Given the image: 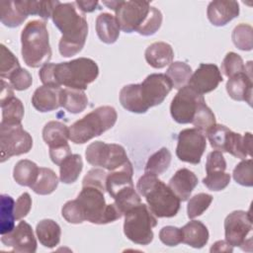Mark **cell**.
I'll list each match as a JSON object with an SVG mask.
<instances>
[{
    "mask_svg": "<svg viewBox=\"0 0 253 253\" xmlns=\"http://www.w3.org/2000/svg\"><path fill=\"white\" fill-rule=\"evenodd\" d=\"M39 75L43 85L84 91L97 79L99 67L93 59L79 57L66 62L46 63L42 66Z\"/></svg>",
    "mask_w": 253,
    "mask_h": 253,
    "instance_id": "6da1fadb",
    "label": "cell"
},
{
    "mask_svg": "<svg viewBox=\"0 0 253 253\" xmlns=\"http://www.w3.org/2000/svg\"><path fill=\"white\" fill-rule=\"evenodd\" d=\"M109 9L115 11L121 30L130 34L152 36L161 27L162 13L145 1H103Z\"/></svg>",
    "mask_w": 253,
    "mask_h": 253,
    "instance_id": "7a4b0ae2",
    "label": "cell"
},
{
    "mask_svg": "<svg viewBox=\"0 0 253 253\" xmlns=\"http://www.w3.org/2000/svg\"><path fill=\"white\" fill-rule=\"evenodd\" d=\"M173 85L166 74H149L141 83L128 84L120 91V103L128 112L144 114L149 108L160 105Z\"/></svg>",
    "mask_w": 253,
    "mask_h": 253,
    "instance_id": "3957f363",
    "label": "cell"
},
{
    "mask_svg": "<svg viewBox=\"0 0 253 253\" xmlns=\"http://www.w3.org/2000/svg\"><path fill=\"white\" fill-rule=\"evenodd\" d=\"M51 19L62 34L58 43L60 54L71 57L80 52L88 35V23L85 16L79 12L76 3L59 2L52 12Z\"/></svg>",
    "mask_w": 253,
    "mask_h": 253,
    "instance_id": "277c9868",
    "label": "cell"
},
{
    "mask_svg": "<svg viewBox=\"0 0 253 253\" xmlns=\"http://www.w3.org/2000/svg\"><path fill=\"white\" fill-rule=\"evenodd\" d=\"M136 190L145 198L147 207L156 217H173L178 213L181 201L156 175H142L136 183Z\"/></svg>",
    "mask_w": 253,
    "mask_h": 253,
    "instance_id": "5b68a950",
    "label": "cell"
},
{
    "mask_svg": "<svg viewBox=\"0 0 253 253\" xmlns=\"http://www.w3.org/2000/svg\"><path fill=\"white\" fill-rule=\"evenodd\" d=\"M21 43V53L28 66L38 68L50 60L51 48L45 21H30L22 31Z\"/></svg>",
    "mask_w": 253,
    "mask_h": 253,
    "instance_id": "8992f818",
    "label": "cell"
},
{
    "mask_svg": "<svg viewBox=\"0 0 253 253\" xmlns=\"http://www.w3.org/2000/svg\"><path fill=\"white\" fill-rule=\"evenodd\" d=\"M117 119L115 108L101 106L76 121L69 127V139L75 144L85 143L113 127Z\"/></svg>",
    "mask_w": 253,
    "mask_h": 253,
    "instance_id": "52a82bcc",
    "label": "cell"
},
{
    "mask_svg": "<svg viewBox=\"0 0 253 253\" xmlns=\"http://www.w3.org/2000/svg\"><path fill=\"white\" fill-rule=\"evenodd\" d=\"M76 201L82 209L85 220L91 223L107 224L123 216L115 203L106 204L104 192L97 188L83 187Z\"/></svg>",
    "mask_w": 253,
    "mask_h": 253,
    "instance_id": "ba28073f",
    "label": "cell"
},
{
    "mask_svg": "<svg viewBox=\"0 0 253 253\" xmlns=\"http://www.w3.org/2000/svg\"><path fill=\"white\" fill-rule=\"evenodd\" d=\"M157 225V218L149 208L140 203L125 213L124 232L133 243L148 245L153 240L152 228Z\"/></svg>",
    "mask_w": 253,
    "mask_h": 253,
    "instance_id": "9c48e42d",
    "label": "cell"
},
{
    "mask_svg": "<svg viewBox=\"0 0 253 253\" xmlns=\"http://www.w3.org/2000/svg\"><path fill=\"white\" fill-rule=\"evenodd\" d=\"M89 164L113 171L128 161L125 148L116 143H106L101 140L90 143L85 151Z\"/></svg>",
    "mask_w": 253,
    "mask_h": 253,
    "instance_id": "30bf717a",
    "label": "cell"
},
{
    "mask_svg": "<svg viewBox=\"0 0 253 253\" xmlns=\"http://www.w3.org/2000/svg\"><path fill=\"white\" fill-rule=\"evenodd\" d=\"M33 146V138L22 125L0 124V162L12 156L28 153Z\"/></svg>",
    "mask_w": 253,
    "mask_h": 253,
    "instance_id": "8fae6325",
    "label": "cell"
},
{
    "mask_svg": "<svg viewBox=\"0 0 253 253\" xmlns=\"http://www.w3.org/2000/svg\"><path fill=\"white\" fill-rule=\"evenodd\" d=\"M206 147L207 140L203 131L196 127L185 128L178 134L176 155L181 161L199 164Z\"/></svg>",
    "mask_w": 253,
    "mask_h": 253,
    "instance_id": "7c38bea8",
    "label": "cell"
},
{
    "mask_svg": "<svg viewBox=\"0 0 253 253\" xmlns=\"http://www.w3.org/2000/svg\"><path fill=\"white\" fill-rule=\"evenodd\" d=\"M205 102L202 94L189 85L181 88L170 105V114L178 124H191L199 106Z\"/></svg>",
    "mask_w": 253,
    "mask_h": 253,
    "instance_id": "4fadbf2b",
    "label": "cell"
},
{
    "mask_svg": "<svg viewBox=\"0 0 253 253\" xmlns=\"http://www.w3.org/2000/svg\"><path fill=\"white\" fill-rule=\"evenodd\" d=\"M252 230V220L249 211H234L224 219L225 240L232 246L242 247L247 235Z\"/></svg>",
    "mask_w": 253,
    "mask_h": 253,
    "instance_id": "5bb4252c",
    "label": "cell"
},
{
    "mask_svg": "<svg viewBox=\"0 0 253 253\" xmlns=\"http://www.w3.org/2000/svg\"><path fill=\"white\" fill-rule=\"evenodd\" d=\"M1 241L5 246L12 247L16 252L34 253L37 250V240L32 226L25 220L20 221L14 229L1 235Z\"/></svg>",
    "mask_w": 253,
    "mask_h": 253,
    "instance_id": "9a60e30c",
    "label": "cell"
},
{
    "mask_svg": "<svg viewBox=\"0 0 253 253\" xmlns=\"http://www.w3.org/2000/svg\"><path fill=\"white\" fill-rule=\"evenodd\" d=\"M223 78L218 67L212 63H201L191 75L188 85L198 93L204 95L213 91Z\"/></svg>",
    "mask_w": 253,
    "mask_h": 253,
    "instance_id": "2e32d148",
    "label": "cell"
},
{
    "mask_svg": "<svg viewBox=\"0 0 253 253\" xmlns=\"http://www.w3.org/2000/svg\"><path fill=\"white\" fill-rule=\"evenodd\" d=\"M252 61H248L244 72L235 74L226 82V91L229 97L235 101H244L252 104Z\"/></svg>",
    "mask_w": 253,
    "mask_h": 253,
    "instance_id": "e0dca14e",
    "label": "cell"
},
{
    "mask_svg": "<svg viewBox=\"0 0 253 253\" xmlns=\"http://www.w3.org/2000/svg\"><path fill=\"white\" fill-rule=\"evenodd\" d=\"M239 15V4L236 1H211L207 9L209 21L216 27L225 26Z\"/></svg>",
    "mask_w": 253,
    "mask_h": 253,
    "instance_id": "ac0fdd59",
    "label": "cell"
},
{
    "mask_svg": "<svg viewBox=\"0 0 253 253\" xmlns=\"http://www.w3.org/2000/svg\"><path fill=\"white\" fill-rule=\"evenodd\" d=\"M61 90L62 88L58 86H40L36 89L32 97V104L34 108L42 113L58 109L60 107Z\"/></svg>",
    "mask_w": 253,
    "mask_h": 253,
    "instance_id": "d6986e66",
    "label": "cell"
},
{
    "mask_svg": "<svg viewBox=\"0 0 253 253\" xmlns=\"http://www.w3.org/2000/svg\"><path fill=\"white\" fill-rule=\"evenodd\" d=\"M198 177L187 168L179 169L169 180L168 187L179 198L180 201H187L193 190L198 185Z\"/></svg>",
    "mask_w": 253,
    "mask_h": 253,
    "instance_id": "ffe728a7",
    "label": "cell"
},
{
    "mask_svg": "<svg viewBox=\"0 0 253 253\" xmlns=\"http://www.w3.org/2000/svg\"><path fill=\"white\" fill-rule=\"evenodd\" d=\"M132 174L133 169L129 160L118 169L110 171L106 180V188L109 195L114 198L121 190L133 187Z\"/></svg>",
    "mask_w": 253,
    "mask_h": 253,
    "instance_id": "44dd1931",
    "label": "cell"
},
{
    "mask_svg": "<svg viewBox=\"0 0 253 253\" xmlns=\"http://www.w3.org/2000/svg\"><path fill=\"white\" fill-rule=\"evenodd\" d=\"M147 63L156 69L170 65L174 58L172 46L164 42H156L147 46L144 52Z\"/></svg>",
    "mask_w": 253,
    "mask_h": 253,
    "instance_id": "7402d4cb",
    "label": "cell"
},
{
    "mask_svg": "<svg viewBox=\"0 0 253 253\" xmlns=\"http://www.w3.org/2000/svg\"><path fill=\"white\" fill-rule=\"evenodd\" d=\"M120 26L115 16L101 13L96 19V32L100 41L111 44L117 42L120 36Z\"/></svg>",
    "mask_w": 253,
    "mask_h": 253,
    "instance_id": "603a6c76",
    "label": "cell"
},
{
    "mask_svg": "<svg viewBox=\"0 0 253 253\" xmlns=\"http://www.w3.org/2000/svg\"><path fill=\"white\" fill-rule=\"evenodd\" d=\"M183 243L194 248H202L209 241V230L200 220H191L182 227Z\"/></svg>",
    "mask_w": 253,
    "mask_h": 253,
    "instance_id": "cb8c5ba5",
    "label": "cell"
},
{
    "mask_svg": "<svg viewBox=\"0 0 253 253\" xmlns=\"http://www.w3.org/2000/svg\"><path fill=\"white\" fill-rule=\"evenodd\" d=\"M42 138L49 147L67 144L69 139V127L58 121H50L43 126Z\"/></svg>",
    "mask_w": 253,
    "mask_h": 253,
    "instance_id": "d4e9b609",
    "label": "cell"
},
{
    "mask_svg": "<svg viewBox=\"0 0 253 253\" xmlns=\"http://www.w3.org/2000/svg\"><path fill=\"white\" fill-rule=\"evenodd\" d=\"M37 237L42 245L47 248L55 247L61 236V229L58 223L52 219H42L41 220L36 227Z\"/></svg>",
    "mask_w": 253,
    "mask_h": 253,
    "instance_id": "484cf974",
    "label": "cell"
},
{
    "mask_svg": "<svg viewBox=\"0 0 253 253\" xmlns=\"http://www.w3.org/2000/svg\"><path fill=\"white\" fill-rule=\"evenodd\" d=\"M225 152L230 153L239 159H245L247 156H252V134L246 132L244 135L233 132L231 130Z\"/></svg>",
    "mask_w": 253,
    "mask_h": 253,
    "instance_id": "4316f807",
    "label": "cell"
},
{
    "mask_svg": "<svg viewBox=\"0 0 253 253\" xmlns=\"http://www.w3.org/2000/svg\"><path fill=\"white\" fill-rule=\"evenodd\" d=\"M88 106V98L84 91L63 88L60 93V107L71 114H79Z\"/></svg>",
    "mask_w": 253,
    "mask_h": 253,
    "instance_id": "83f0119b",
    "label": "cell"
},
{
    "mask_svg": "<svg viewBox=\"0 0 253 253\" xmlns=\"http://www.w3.org/2000/svg\"><path fill=\"white\" fill-rule=\"evenodd\" d=\"M28 16L20 7L18 1L0 2V19L1 23L8 28H16L21 26Z\"/></svg>",
    "mask_w": 253,
    "mask_h": 253,
    "instance_id": "f1b7e54d",
    "label": "cell"
},
{
    "mask_svg": "<svg viewBox=\"0 0 253 253\" xmlns=\"http://www.w3.org/2000/svg\"><path fill=\"white\" fill-rule=\"evenodd\" d=\"M39 172L40 168L35 162L22 159L16 163L13 170V177L19 185L31 188L36 182Z\"/></svg>",
    "mask_w": 253,
    "mask_h": 253,
    "instance_id": "f546056e",
    "label": "cell"
},
{
    "mask_svg": "<svg viewBox=\"0 0 253 253\" xmlns=\"http://www.w3.org/2000/svg\"><path fill=\"white\" fill-rule=\"evenodd\" d=\"M18 3L24 13L29 15H37L43 20L51 17L54 8L59 4V1L49 0H18Z\"/></svg>",
    "mask_w": 253,
    "mask_h": 253,
    "instance_id": "4dcf8cb0",
    "label": "cell"
},
{
    "mask_svg": "<svg viewBox=\"0 0 253 253\" xmlns=\"http://www.w3.org/2000/svg\"><path fill=\"white\" fill-rule=\"evenodd\" d=\"M83 168V161L79 154H70L59 165V179L64 184L74 183Z\"/></svg>",
    "mask_w": 253,
    "mask_h": 253,
    "instance_id": "1f68e13d",
    "label": "cell"
},
{
    "mask_svg": "<svg viewBox=\"0 0 253 253\" xmlns=\"http://www.w3.org/2000/svg\"><path fill=\"white\" fill-rule=\"evenodd\" d=\"M58 185V178L55 172L49 168L41 167L38 178L31 189L39 195L51 194Z\"/></svg>",
    "mask_w": 253,
    "mask_h": 253,
    "instance_id": "d6a6232c",
    "label": "cell"
},
{
    "mask_svg": "<svg viewBox=\"0 0 253 253\" xmlns=\"http://www.w3.org/2000/svg\"><path fill=\"white\" fill-rule=\"evenodd\" d=\"M191 75V66L182 61L172 62L166 71V76L170 79L173 88L177 90H180L184 86L188 85Z\"/></svg>",
    "mask_w": 253,
    "mask_h": 253,
    "instance_id": "836d02e7",
    "label": "cell"
},
{
    "mask_svg": "<svg viewBox=\"0 0 253 253\" xmlns=\"http://www.w3.org/2000/svg\"><path fill=\"white\" fill-rule=\"evenodd\" d=\"M15 202L12 197L2 194L0 206V232L1 235L12 231L15 227V214H14Z\"/></svg>",
    "mask_w": 253,
    "mask_h": 253,
    "instance_id": "e575fe53",
    "label": "cell"
},
{
    "mask_svg": "<svg viewBox=\"0 0 253 253\" xmlns=\"http://www.w3.org/2000/svg\"><path fill=\"white\" fill-rule=\"evenodd\" d=\"M171 152L168 148L162 147L153 153L147 160L144 171L145 173L154 174L156 176L164 173L171 163Z\"/></svg>",
    "mask_w": 253,
    "mask_h": 253,
    "instance_id": "d590c367",
    "label": "cell"
},
{
    "mask_svg": "<svg viewBox=\"0 0 253 253\" xmlns=\"http://www.w3.org/2000/svg\"><path fill=\"white\" fill-rule=\"evenodd\" d=\"M2 109V124L6 125H21L24 117V106L21 100L14 97L7 103L1 106Z\"/></svg>",
    "mask_w": 253,
    "mask_h": 253,
    "instance_id": "8d00e7d4",
    "label": "cell"
},
{
    "mask_svg": "<svg viewBox=\"0 0 253 253\" xmlns=\"http://www.w3.org/2000/svg\"><path fill=\"white\" fill-rule=\"evenodd\" d=\"M113 199L115 201L114 203L123 214L141 203V199L135 192L134 187H128L121 190Z\"/></svg>",
    "mask_w": 253,
    "mask_h": 253,
    "instance_id": "74e56055",
    "label": "cell"
},
{
    "mask_svg": "<svg viewBox=\"0 0 253 253\" xmlns=\"http://www.w3.org/2000/svg\"><path fill=\"white\" fill-rule=\"evenodd\" d=\"M234 45L241 50H251L253 47V29L250 25H237L231 35Z\"/></svg>",
    "mask_w": 253,
    "mask_h": 253,
    "instance_id": "f35d334b",
    "label": "cell"
},
{
    "mask_svg": "<svg viewBox=\"0 0 253 253\" xmlns=\"http://www.w3.org/2000/svg\"><path fill=\"white\" fill-rule=\"evenodd\" d=\"M231 130L223 125L215 124L208 132V139L211 146L220 152H225L227 141Z\"/></svg>",
    "mask_w": 253,
    "mask_h": 253,
    "instance_id": "ab89813d",
    "label": "cell"
},
{
    "mask_svg": "<svg viewBox=\"0 0 253 253\" xmlns=\"http://www.w3.org/2000/svg\"><path fill=\"white\" fill-rule=\"evenodd\" d=\"M191 124H193L196 128L200 129L205 134L215 125V116L207 106L206 102L199 106Z\"/></svg>",
    "mask_w": 253,
    "mask_h": 253,
    "instance_id": "60d3db41",
    "label": "cell"
},
{
    "mask_svg": "<svg viewBox=\"0 0 253 253\" xmlns=\"http://www.w3.org/2000/svg\"><path fill=\"white\" fill-rule=\"evenodd\" d=\"M212 202V196L206 193H199L193 196L187 205V213L189 218H195L203 214Z\"/></svg>",
    "mask_w": 253,
    "mask_h": 253,
    "instance_id": "b9f144b4",
    "label": "cell"
},
{
    "mask_svg": "<svg viewBox=\"0 0 253 253\" xmlns=\"http://www.w3.org/2000/svg\"><path fill=\"white\" fill-rule=\"evenodd\" d=\"M1 49V64H0V76L2 79L9 78L10 75L17 69H19L20 63L18 58L13 54V52L7 48L4 44L0 45Z\"/></svg>",
    "mask_w": 253,
    "mask_h": 253,
    "instance_id": "7bdbcfd3",
    "label": "cell"
},
{
    "mask_svg": "<svg viewBox=\"0 0 253 253\" xmlns=\"http://www.w3.org/2000/svg\"><path fill=\"white\" fill-rule=\"evenodd\" d=\"M246 64H244L241 56L233 51L226 53L221 63V71L226 77H231L235 74L244 72Z\"/></svg>",
    "mask_w": 253,
    "mask_h": 253,
    "instance_id": "ee69618b",
    "label": "cell"
},
{
    "mask_svg": "<svg viewBox=\"0 0 253 253\" xmlns=\"http://www.w3.org/2000/svg\"><path fill=\"white\" fill-rule=\"evenodd\" d=\"M233 179L236 183L245 186H253V174H252V159L242 160L238 163L232 173Z\"/></svg>",
    "mask_w": 253,
    "mask_h": 253,
    "instance_id": "f6af8a7d",
    "label": "cell"
},
{
    "mask_svg": "<svg viewBox=\"0 0 253 253\" xmlns=\"http://www.w3.org/2000/svg\"><path fill=\"white\" fill-rule=\"evenodd\" d=\"M230 182V175L225 171L211 172L203 179L204 185L211 191H221L225 189Z\"/></svg>",
    "mask_w": 253,
    "mask_h": 253,
    "instance_id": "bcb514c9",
    "label": "cell"
},
{
    "mask_svg": "<svg viewBox=\"0 0 253 253\" xmlns=\"http://www.w3.org/2000/svg\"><path fill=\"white\" fill-rule=\"evenodd\" d=\"M108 173L100 168H93L88 171L82 181L83 187H94L102 192H107L106 180Z\"/></svg>",
    "mask_w": 253,
    "mask_h": 253,
    "instance_id": "7dc6e473",
    "label": "cell"
},
{
    "mask_svg": "<svg viewBox=\"0 0 253 253\" xmlns=\"http://www.w3.org/2000/svg\"><path fill=\"white\" fill-rule=\"evenodd\" d=\"M61 214L69 223L78 224L85 221L82 209L76 200L66 202L62 207Z\"/></svg>",
    "mask_w": 253,
    "mask_h": 253,
    "instance_id": "c3c4849f",
    "label": "cell"
},
{
    "mask_svg": "<svg viewBox=\"0 0 253 253\" xmlns=\"http://www.w3.org/2000/svg\"><path fill=\"white\" fill-rule=\"evenodd\" d=\"M8 79L10 81L11 86L18 91L29 89L33 83V78L30 72L22 67L15 70Z\"/></svg>",
    "mask_w": 253,
    "mask_h": 253,
    "instance_id": "681fc988",
    "label": "cell"
},
{
    "mask_svg": "<svg viewBox=\"0 0 253 253\" xmlns=\"http://www.w3.org/2000/svg\"><path fill=\"white\" fill-rule=\"evenodd\" d=\"M159 239L167 246H176L183 241L182 228L166 225L159 231Z\"/></svg>",
    "mask_w": 253,
    "mask_h": 253,
    "instance_id": "f907efd6",
    "label": "cell"
},
{
    "mask_svg": "<svg viewBox=\"0 0 253 253\" xmlns=\"http://www.w3.org/2000/svg\"><path fill=\"white\" fill-rule=\"evenodd\" d=\"M225 169H226V162L222 152L218 150H213L208 154L207 162H206L207 174L211 172L225 171Z\"/></svg>",
    "mask_w": 253,
    "mask_h": 253,
    "instance_id": "816d5d0a",
    "label": "cell"
},
{
    "mask_svg": "<svg viewBox=\"0 0 253 253\" xmlns=\"http://www.w3.org/2000/svg\"><path fill=\"white\" fill-rule=\"evenodd\" d=\"M32 208V198L29 193L22 194L16 201L14 207V214L16 220L24 218L31 211Z\"/></svg>",
    "mask_w": 253,
    "mask_h": 253,
    "instance_id": "f5cc1de1",
    "label": "cell"
},
{
    "mask_svg": "<svg viewBox=\"0 0 253 253\" xmlns=\"http://www.w3.org/2000/svg\"><path fill=\"white\" fill-rule=\"evenodd\" d=\"M70 154H72V153H71V149H70V146L68 143L64 144V145L56 146V147H49V157H50L51 161L58 166Z\"/></svg>",
    "mask_w": 253,
    "mask_h": 253,
    "instance_id": "db71d44e",
    "label": "cell"
},
{
    "mask_svg": "<svg viewBox=\"0 0 253 253\" xmlns=\"http://www.w3.org/2000/svg\"><path fill=\"white\" fill-rule=\"evenodd\" d=\"M12 88L13 87L11 86L10 83L6 82L4 79H1V92H0V105L1 106L15 97Z\"/></svg>",
    "mask_w": 253,
    "mask_h": 253,
    "instance_id": "11a10c76",
    "label": "cell"
},
{
    "mask_svg": "<svg viewBox=\"0 0 253 253\" xmlns=\"http://www.w3.org/2000/svg\"><path fill=\"white\" fill-rule=\"evenodd\" d=\"M78 9L84 13H90L93 12L94 10L98 9V1H82V0H77L75 1Z\"/></svg>",
    "mask_w": 253,
    "mask_h": 253,
    "instance_id": "9f6ffc18",
    "label": "cell"
},
{
    "mask_svg": "<svg viewBox=\"0 0 253 253\" xmlns=\"http://www.w3.org/2000/svg\"><path fill=\"white\" fill-rule=\"evenodd\" d=\"M211 252H232L233 247L226 240H218L211 247Z\"/></svg>",
    "mask_w": 253,
    "mask_h": 253,
    "instance_id": "6f0895ef",
    "label": "cell"
}]
</instances>
